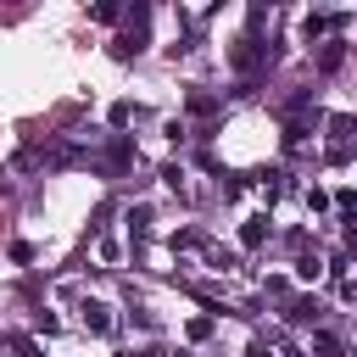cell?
Returning a JSON list of instances; mask_svg holds the SVG:
<instances>
[{
  "label": "cell",
  "instance_id": "cell-1",
  "mask_svg": "<svg viewBox=\"0 0 357 357\" xmlns=\"http://www.w3.org/2000/svg\"><path fill=\"white\" fill-rule=\"evenodd\" d=\"M312 351H318V357H346V351H340V340H335V335H324V329L312 335Z\"/></svg>",
  "mask_w": 357,
  "mask_h": 357
},
{
  "label": "cell",
  "instance_id": "cell-2",
  "mask_svg": "<svg viewBox=\"0 0 357 357\" xmlns=\"http://www.w3.org/2000/svg\"><path fill=\"white\" fill-rule=\"evenodd\" d=\"M84 324H89V329H106L112 318H106V307H95V301H89V307H84Z\"/></svg>",
  "mask_w": 357,
  "mask_h": 357
},
{
  "label": "cell",
  "instance_id": "cell-3",
  "mask_svg": "<svg viewBox=\"0 0 357 357\" xmlns=\"http://www.w3.org/2000/svg\"><path fill=\"white\" fill-rule=\"evenodd\" d=\"M245 357H268V351H262V346H251V351H245Z\"/></svg>",
  "mask_w": 357,
  "mask_h": 357
}]
</instances>
